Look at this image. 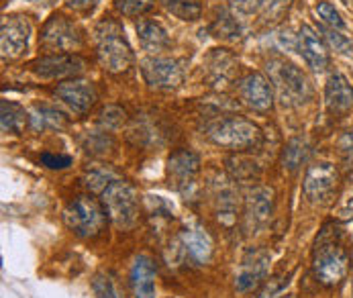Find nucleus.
Returning a JSON list of instances; mask_svg holds the SVG:
<instances>
[{
  "label": "nucleus",
  "instance_id": "nucleus-40",
  "mask_svg": "<svg viewBox=\"0 0 353 298\" xmlns=\"http://www.w3.org/2000/svg\"><path fill=\"white\" fill-rule=\"evenodd\" d=\"M341 149H343V153L353 155V131H347V133L341 137Z\"/></svg>",
  "mask_w": 353,
  "mask_h": 298
},
{
  "label": "nucleus",
  "instance_id": "nucleus-24",
  "mask_svg": "<svg viewBox=\"0 0 353 298\" xmlns=\"http://www.w3.org/2000/svg\"><path fill=\"white\" fill-rule=\"evenodd\" d=\"M29 115L25 112V108L17 102L10 100H2L0 104V123H2V131L4 133H12V135H21L25 125H27Z\"/></svg>",
  "mask_w": 353,
  "mask_h": 298
},
{
  "label": "nucleus",
  "instance_id": "nucleus-10",
  "mask_svg": "<svg viewBox=\"0 0 353 298\" xmlns=\"http://www.w3.org/2000/svg\"><path fill=\"white\" fill-rule=\"evenodd\" d=\"M31 25L25 17H4L0 27V51L2 59H17L29 48Z\"/></svg>",
  "mask_w": 353,
  "mask_h": 298
},
{
  "label": "nucleus",
  "instance_id": "nucleus-38",
  "mask_svg": "<svg viewBox=\"0 0 353 298\" xmlns=\"http://www.w3.org/2000/svg\"><path fill=\"white\" fill-rule=\"evenodd\" d=\"M101 0H65V4L76 12H92Z\"/></svg>",
  "mask_w": 353,
  "mask_h": 298
},
{
  "label": "nucleus",
  "instance_id": "nucleus-16",
  "mask_svg": "<svg viewBox=\"0 0 353 298\" xmlns=\"http://www.w3.org/2000/svg\"><path fill=\"white\" fill-rule=\"evenodd\" d=\"M55 97L61 99L74 112H86L97 102V88L88 80H68L55 88Z\"/></svg>",
  "mask_w": 353,
  "mask_h": 298
},
{
  "label": "nucleus",
  "instance_id": "nucleus-7",
  "mask_svg": "<svg viewBox=\"0 0 353 298\" xmlns=\"http://www.w3.org/2000/svg\"><path fill=\"white\" fill-rule=\"evenodd\" d=\"M141 74L155 90H176L184 80V68L178 59L150 55L141 61Z\"/></svg>",
  "mask_w": 353,
  "mask_h": 298
},
{
  "label": "nucleus",
  "instance_id": "nucleus-23",
  "mask_svg": "<svg viewBox=\"0 0 353 298\" xmlns=\"http://www.w3.org/2000/svg\"><path fill=\"white\" fill-rule=\"evenodd\" d=\"M31 119V127L35 131H46V129H53V131H61L68 127V119L61 110L48 106V104H41V106H35L29 115Z\"/></svg>",
  "mask_w": 353,
  "mask_h": 298
},
{
  "label": "nucleus",
  "instance_id": "nucleus-22",
  "mask_svg": "<svg viewBox=\"0 0 353 298\" xmlns=\"http://www.w3.org/2000/svg\"><path fill=\"white\" fill-rule=\"evenodd\" d=\"M137 37H139L141 48L145 51H152V53L170 48V37H168L165 29L155 21H148V19L139 21L137 23Z\"/></svg>",
  "mask_w": 353,
  "mask_h": 298
},
{
  "label": "nucleus",
  "instance_id": "nucleus-3",
  "mask_svg": "<svg viewBox=\"0 0 353 298\" xmlns=\"http://www.w3.org/2000/svg\"><path fill=\"white\" fill-rule=\"evenodd\" d=\"M268 74H270L272 88L276 90L278 99L284 106H288V108L301 106L310 99V84L303 74V70L296 68L294 63H290L282 57L270 59Z\"/></svg>",
  "mask_w": 353,
  "mask_h": 298
},
{
  "label": "nucleus",
  "instance_id": "nucleus-4",
  "mask_svg": "<svg viewBox=\"0 0 353 298\" xmlns=\"http://www.w3.org/2000/svg\"><path fill=\"white\" fill-rule=\"evenodd\" d=\"M206 135L214 146L233 149V151L253 148L261 137L259 127L241 117H225L214 121L212 125H208Z\"/></svg>",
  "mask_w": 353,
  "mask_h": 298
},
{
  "label": "nucleus",
  "instance_id": "nucleus-29",
  "mask_svg": "<svg viewBox=\"0 0 353 298\" xmlns=\"http://www.w3.org/2000/svg\"><path fill=\"white\" fill-rule=\"evenodd\" d=\"M161 4L184 21H196L201 17V0H161Z\"/></svg>",
  "mask_w": 353,
  "mask_h": 298
},
{
  "label": "nucleus",
  "instance_id": "nucleus-36",
  "mask_svg": "<svg viewBox=\"0 0 353 298\" xmlns=\"http://www.w3.org/2000/svg\"><path fill=\"white\" fill-rule=\"evenodd\" d=\"M41 163L50 170H63L72 163L70 155H53V153H43L41 155Z\"/></svg>",
  "mask_w": 353,
  "mask_h": 298
},
{
  "label": "nucleus",
  "instance_id": "nucleus-30",
  "mask_svg": "<svg viewBox=\"0 0 353 298\" xmlns=\"http://www.w3.org/2000/svg\"><path fill=\"white\" fill-rule=\"evenodd\" d=\"M227 163H229V170H231V174H233V178L235 180H253V178H257L259 176V168L253 163L252 159H243V157H231V159H227Z\"/></svg>",
  "mask_w": 353,
  "mask_h": 298
},
{
  "label": "nucleus",
  "instance_id": "nucleus-19",
  "mask_svg": "<svg viewBox=\"0 0 353 298\" xmlns=\"http://www.w3.org/2000/svg\"><path fill=\"white\" fill-rule=\"evenodd\" d=\"M131 288L135 298H155V264L148 255H137L131 266Z\"/></svg>",
  "mask_w": 353,
  "mask_h": 298
},
{
  "label": "nucleus",
  "instance_id": "nucleus-42",
  "mask_svg": "<svg viewBox=\"0 0 353 298\" xmlns=\"http://www.w3.org/2000/svg\"><path fill=\"white\" fill-rule=\"evenodd\" d=\"M341 2H343V4H345L347 8H352V10H353V0H341Z\"/></svg>",
  "mask_w": 353,
  "mask_h": 298
},
{
  "label": "nucleus",
  "instance_id": "nucleus-25",
  "mask_svg": "<svg viewBox=\"0 0 353 298\" xmlns=\"http://www.w3.org/2000/svg\"><path fill=\"white\" fill-rule=\"evenodd\" d=\"M214 206H216V217L221 223H225L227 227L235 223V219H237V195L229 184H223L216 188Z\"/></svg>",
  "mask_w": 353,
  "mask_h": 298
},
{
  "label": "nucleus",
  "instance_id": "nucleus-20",
  "mask_svg": "<svg viewBox=\"0 0 353 298\" xmlns=\"http://www.w3.org/2000/svg\"><path fill=\"white\" fill-rule=\"evenodd\" d=\"M184 253L194 261V264H206L212 257V239L206 233V229H202L199 225L188 227L182 231L180 235Z\"/></svg>",
  "mask_w": 353,
  "mask_h": 298
},
{
  "label": "nucleus",
  "instance_id": "nucleus-18",
  "mask_svg": "<svg viewBox=\"0 0 353 298\" xmlns=\"http://www.w3.org/2000/svg\"><path fill=\"white\" fill-rule=\"evenodd\" d=\"M274 208V190L265 186H257L248 195L245 200V219L252 229H259L268 223Z\"/></svg>",
  "mask_w": 353,
  "mask_h": 298
},
{
  "label": "nucleus",
  "instance_id": "nucleus-43",
  "mask_svg": "<svg viewBox=\"0 0 353 298\" xmlns=\"http://www.w3.org/2000/svg\"><path fill=\"white\" fill-rule=\"evenodd\" d=\"M282 298H292V297H282Z\"/></svg>",
  "mask_w": 353,
  "mask_h": 298
},
{
  "label": "nucleus",
  "instance_id": "nucleus-41",
  "mask_svg": "<svg viewBox=\"0 0 353 298\" xmlns=\"http://www.w3.org/2000/svg\"><path fill=\"white\" fill-rule=\"evenodd\" d=\"M339 217L345 219V221H353V199H350L339 210Z\"/></svg>",
  "mask_w": 353,
  "mask_h": 298
},
{
  "label": "nucleus",
  "instance_id": "nucleus-34",
  "mask_svg": "<svg viewBox=\"0 0 353 298\" xmlns=\"http://www.w3.org/2000/svg\"><path fill=\"white\" fill-rule=\"evenodd\" d=\"M323 33H325V39L329 41V46L335 51H339V53H343V55H350L353 51V43L341 33V31H339V29L327 27V29H323Z\"/></svg>",
  "mask_w": 353,
  "mask_h": 298
},
{
  "label": "nucleus",
  "instance_id": "nucleus-35",
  "mask_svg": "<svg viewBox=\"0 0 353 298\" xmlns=\"http://www.w3.org/2000/svg\"><path fill=\"white\" fill-rule=\"evenodd\" d=\"M108 180H110V174L92 170L90 174H86V178H84V184H86L90 190H102V192H104V190H106V186L110 184Z\"/></svg>",
  "mask_w": 353,
  "mask_h": 298
},
{
  "label": "nucleus",
  "instance_id": "nucleus-37",
  "mask_svg": "<svg viewBox=\"0 0 353 298\" xmlns=\"http://www.w3.org/2000/svg\"><path fill=\"white\" fill-rule=\"evenodd\" d=\"M261 2L263 0H229V4L237 12H241V14H252V12H255L257 8H261Z\"/></svg>",
  "mask_w": 353,
  "mask_h": 298
},
{
  "label": "nucleus",
  "instance_id": "nucleus-12",
  "mask_svg": "<svg viewBox=\"0 0 353 298\" xmlns=\"http://www.w3.org/2000/svg\"><path fill=\"white\" fill-rule=\"evenodd\" d=\"M270 270V253L263 249H250L239 266L237 278H235V288L239 292H250L253 288H257Z\"/></svg>",
  "mask_w": 353,
  "mask_h": 298
},
{
  "label": "nucleus",
  "instance_id": "nucleus-31",
  "mask_svg": "<svg viewBox=\"0 0 353 298\" xmlns=\"http://www.w3.org/2000/svg\"><path fill=\"white\" fill-rule=\"evenodd\" d=\"M155 6V0H114V8L125 17H139L150 12Z\"/></svg>",
  "mask_w": 353,
  "mask_h": 298
},
{
  "label": "nucleus",
  "instance_id": "nucleus-26",
  "mask_svg": "<svg viewBox=\"0 0 353 298\" xmlns=\"http://www.w3.org/2000/svg\"><path fill=\"white\" fill-rule=\"evenodd\" d=\"M210 33L223 41H239L243 37V29L237 23V19L233 14H229L227 10H221L216 14V19L210 25Z\"/></svg>",
  "mask_w": 353,
  "mask_h": 298
},
{
  "label": "nucleus",
  "instance_id": "nucleus-6",
  "mask_svg": "<svg viewBox=\"0 0 353 298\" xmlns=\"http://www.w3.org/2000/svg\"><path fill=\"white\" fill-rule=\"evenodd\" d=\"M63 223L78 237L90 239L104 229L106 210L90 197H76L63 210Z\"/></svg>",
  "mask_w": 353,
  "mask_h": 298
},
{
  "label": "nucleus",
  "instance_id": "nucleus-27",
  "mask_svg": "<svg viewBox=\"0 0 353 298\" xmlns=\"http://www.w3.org/2000/svg\"><path fill=\"white\" fill-rule=\"evenodd\" d=\"M306 155H308V146H306V141L301 139V137L290 139V141L286 143L284 151H282V166H284V170L296 172V170L304 163Z\"/></svg>",
  "mask_w": 353,
  "mask_h": 298
},
{
  "label": "nucleus",
  "instance_id": "nucleus-13",
  "mask_svg": "<svg viewBox=\"0 0 353 298\" xmlns=\"http://www.w3.org/2000/svg\"><path fill=\"white\" fill-rule=\"evenodd\" d=\"M84 68H86V61L74 53L48 55L31 63V72L41 78H72V76L82 74Z\"/></svg>",
  "mask_w": 353,
  "mask_h": 298
},
{
  "label": "nucleus",
  "instance_id": "nucleus-8",
  "mask_svg": "<svg viewBox=\"0 0 353 298\" xmlns=\"http://www.w3.org/2000/svg\"><path fill=\"white\" fill-rule=\"evenodd\" d=\"M339 184V172L333 163H314L304 176V195L314 204H325L333 199Z\"/></svg>",
  "mask_w": 353,
  "mask_h": 298
},
{
  "label": "nucleus",
  "instance_id": "nucleus-15",
  "mask_svg": "<svg viewBox=\"0 0 353 298\" xmlns=\"http://www.w3.org/2000/svg\"><path fill=\"white\" fill-rule=\"evenodd\" d=\"M325 104L331 115L345 117L353 110V86L341 72H333L325 86Z\"/></svg>",
  "mask_w": 353,
  "mask_h": 298
},
{
  "label": "nucleus",
  "instance_id": "nucleus-33",
  "mask_svg": "<svg viewBox=\"0 0 353 298\" xmlns=\"http://www.w3.org/2000/svg\"><path fill=\"white\" fill-rule=\"evenodd\" d=\"M92 292L97 295V298H119L114 280L108 274H104V272L97 274L92 278Z\"/></svg>",
  "mask_w": 353,
  "mask_h": 298
},
{
  "label": "nucleus",
  "instance_id": "nucleus-11",
  "mask_svg": "<svg viewBox=\"0 0 353 298\" xmlns=\"http://www.w3.org/2000/svg\"><path fill=\"white\" fill-rule=\"evenodd\" d=\"M199 170H201V159L190 149H178L168 159V180L180 192H186L194 184Z\"/></svg>",
  "mask_w": 353,
  "mask_h": 298
},
{
  "label": "nucleus",
  "instance_id": "nucleus-5",
  "mask_svg": "<svg viewBox=\"0 0 353 298\" xmlns=\"http://www.w3.org/2000/svg\"><path fill=\"white\" fill-rule=\"evenodd\" d=\"M102 206H104L108 219L121 229L133 227L139 217L137 195H135L133 186L125 180H112L106 186V190L102 192Z\"/></svg>",
  "mask_w": 353,
  "mask_h": 298
},
{
  "label": "nucleus",
  "instance_id": "nucleus-21",
  "mask_svg": "<svg viewBox=\"0 0 353 298\" xmlns=\"http://www.w3.org/2000/svg\"><path fill=\"white\" fill-rule=\"evenodd\" d=\"M237 70V59L225 50H212V53L206 57V72L210 82L214 84H225L233 78Z\"/></svg>",
  "mask_w": 353,
  "mask_h": 298
},
{
  "label": "nucleus",
  "instance_id": "nucleus-2",
  "mask_svg": "<svg viewBox=\"0 0 353 298\" xmlns=\"http://www.w3.org/2000/svg\"><path fill=\"white\" fill-rule=\"evenodd\" d=\"M94 39H97V53L99 59L104 66V70L119 74L131 68L133 63V51L125 37L123 27L117 21H102L94 29Z\"/></svg>",
  "mask_w": 353,
  "mask_h": 298
},
{
  "label": "nucleus",
  "instance_id": "nucleus-17",
  "mask_svg": "<svg viewBox=\"0 0 353 298\" xmlns=\"http://www.w3.org/2000/svg\"><path fill=\"white\" fill-rule=\"evenodd\" d=\"M299 51L304 57V61L314 70V72H323L329 68V50L327 43L319 37V33L310 27V25H303L301 33H299Z\"/></svg>",
  "mask_w": 353,
  "mask_h": 298
},
{
  "label": "nucleus",
  "instance_id": "nucleus-39",
  "mask_svg": "<svg viewBox=\"0 0 353 298\" xmlns=\"http://www.w3.org/2000/svg\"><path fill=\"white\" fill-rule=\"evenodd\" d=\"M280 286H282V282H280L278 278H276V280H270V286H268L265 290H261L257 298H268V295H270V297H272V295H276V292L280 290Z\"/></svg>",
  "mask_w": 353,
  "mask_h": 298
},
{
  "label": "nucleus",
  "instance_id": "nucleus-1",
  "mask_svg": "<svg viewBox=\"0 0 353 298\" xmlns=\"http://www.w3.org/2000/svg\"><path fill=\"white\" fill-rule=\"evenodd\" d=\"M350 251L341 241L337 227H325L314 244L312 251V272L323 286H337L350 272Z\"/></svg>",
  "mask_w": 353,
  "mask_h": 298
},
{
  "label": "nucleus",
  "instance_id": "nucleus-28",
  "mask_svg": "<svg viewBox=\"0 0 353 298\" xmlns=\"http://www.w3.org/2000/svg\"><path fill=\"white\" fill-rule=\"evenodd\" d=\"M292 6V0H263L261 2V21L268 25H278L284 21Z\"/></svg>",
  "mask_w": 353,
  "mask_h": 298
},
{
  "label": "nucleus",
  "instance_id": "nucleus-14",
  "mask_svg": "<svg viewBox=\"0 0 353 298\" xmlns=\"http://www.w3.org/2000/svg\"><path fill=\"white\" fill-rule=\"evenodd\" d=\"M239 97L253 110L268 112L272 108V104H274V88H272V82L263 74H259V72L248 74L239 82Z\"/></svg>",
  "mask_w": 353,
  "mask_h": 298
},
{
  "label": "nucleus",
  "instance_id": "nucleus-32",
  "mask_svg": "<svg viewBox=\"0 0 353 298\" xmlns=\"http://www.w3.org/2000/svg\"><path fill=\"white\" fill-rule=\"evenodd\" d=\"M314 12L319 14V19L327 25V27H331V29H345V21L341 19V14H339V10L331 4V2H319L316 4V8H314Z\"/></svg>",
  "mask_w": 353,
  "mask_h": 298
},
{
  "label": "nucleus",
  "instance_id": "nucleus-9",
  "mask_svg": "<svg viewBox=\"0 0 353 298\" xmlns=\"http://www.w3.org/2000/svg\"><path fill=\"white\" fill-rule=\"evenodd\" d=\"M41 46L50 51H74L82 46V35L76 23L63 14H53L43 27Z\"/></svg>",
  "mask_w": 353,
  "mask_h": 298
}]
</instances>
